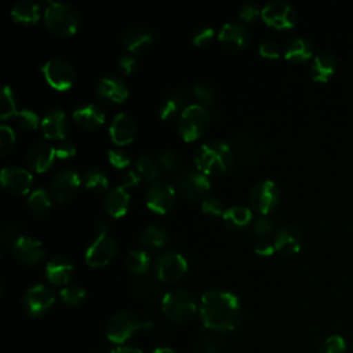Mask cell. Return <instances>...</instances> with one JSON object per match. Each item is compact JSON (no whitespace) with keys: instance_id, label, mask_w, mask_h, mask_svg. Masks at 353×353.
Listing matches in <instances>:
<instances>
[{"instance_id":"cell-1","label":"cell","mask_w":353,"mask_h":353,"mask_svg":"<svg viewBox=\"0 0 353 353\" xmlns=\"http://www.w3.org/2000/svg\"><path fill=\"white\" fill-rule=\"evenodd\" d=\"M241 305L239 298L222 290L205 291L200 302L203 324L215 331H232L241 321Z\"/></svg>"},{"instance_id":"cell-2","label":"cell","mask_w":353,"mask_h":353,"mask_svg":"<svg viewBox=\"0 0 353 353\" xmlns=\"http://www.w3.org/2000/svg\"><path fill=\"white\" fill-rule=\"evenodd\" d=\"M194 163L205 175L225 174L233 164L232 148L223 141H207L197 148Z\"/></svg>"},{"instance_id":"cell-3","label":"cell","mask_w":353,"mask_h":353,"mask_svg":"<svg viewBox=\"0 0 353 353\" xmlns=\"http://www.w3.org/2000/svg\"><path fill=\"white\" fill-rule=\"evenodd\" d=\"M46 26L58 36H70L79 29L80 18L77 11L61 1H48L44 11Z\"/></svg>"},{"instance_id":"cell-4","label":"cell","mask_w":353,"mask_h":353,"mask_svg":"<svg viewBox=\"0 0 353 353\" xmlns=\"http://www.w3.org/2000/svg\"><path fill=\"white\" fill-rule=\"evenodd\" d=\"M154 327L152 320L139 319L128 312H119L113 314L106 323L105 334L108 341L113 343L125 342L137 331H149Z\"/></svg>"},{"instance_id":"cell-5","label":"cell","mask_w":353,"mask_h":353,"mask_svg":"<svg viewBox=\"0 0 353 353\" xmlns=\"http://www.w3.org/2000/svg\"><path fill=\"white\" fill-rule=\"evenodd\" d=\"M196 301L185 290H171L161 299L163 314L174 323H185L196 313Z\"/></svg>"},{"instance_id":"cell-6","label":"cell","mask_w":353,"mask_h":353,"mask_svg":"<svg viewBox=\"0 0 353 353\" xmlns=\"http://www.w3.org/2000/svg\"><path fill=\"white\" fill-rule=\"evenodd\" d=\"M211 120L210 110L200 103L185 106L178 117V132L185 141H193L201 135Z\"/></svg>"},{"instance_id":"cell-7","label":"cell","mask_w":353,"mask_h":353,"mask_svg":"<svg viewBox=\"0 0 353 353\" xmlns=\"http://www.w3.org/2000/svg\"><path fill=\"white\" fill-rule=\"evenodd\" d=\"M117 252V243L114 237L108 232V226L101 222L98 223L97 237L87 247L84 259L90 266L98 268L105 266Z\"/></svg>"},{"instance_id":"cell-8","label":"cell","mask_w":353,"mask_h":353,"mask_svg":"<svg viewBox=\"0 0 353 353\" xmlns=\"http://www.w3.org/2000/svg\"><path fill=\"white\" fill-rule=\"evenodd\" d=\"M280 200V189L277 183L272 179H262L256 182L250 193H248V201L251 208L256 210L262 215H266L270 212Z\"/></svg>"},{"instance_id":"cell-9","label":"cell","mask_w":353,"mask_h":353,"mask_svg":"<svg viewBox=\"0 0 353 353\" xmlns=\"http://www.w3.org/2000/svg\"><path fill=\"white\" fill-rule=\"evenodd\" d=\"M154 270L161 281L175 283L185 276L188 270V261L179 252L167 251L156 258Z\"/></svg>"},{"instance_id":"cell-10","label":"cell","mask_w":353,"mask_h":353,"mask_svg":"<svg viewBox=\"0 0 353 353\" xmlns=\"http://www.w3.org/2000/svg\"><path fill=\"white\" fill-rule=\"evenodd\" d=\"M55 302L54 291L46 284H36L26 290L22 305L29 317H39L44 314Z\"/></svg>"},{"instance_id":"cell-11","label":"cell","mask_w":353,"mask_h":353,"mask_svg":"<svg viewBox=\"0 0 353 353\" xmlns=\"http://www.w3.org/2000/svg\"><path fill=\"white\" fill-rule=\"evenodd\" d=\"M47 83L55 90H68L74 83V70L63 58H50L41 66Z\"/></svg>"},{"instance_id":"cell-12","label":"cell","mask_w":353,"mask_h":353,"mask_svg":"<svg viewBox=\"0 0 353 353\" xmlns=\"http://www.w3.org/2000/svg\"><path fill=\"white\" fill-rule=\"evenodd\" d=\"M262 19L272 28L288 29L295 25L296 12L291 4L283 0H272L261 8Z\"/></svg>"},{"instance_id":"cell-13","label":"cell","mask_w":353,"mask_h":353,"mask_svg":"<svg viewBox=\"0 0 353 353\" xmlns=\"http://www.w3.org/2000/svg\"><path fill=\"white\" fill-rule=\"evenodd\" d=\"M175 203V189L164 179L152 182L146 190V205L157 214L168 212Z\"/></svg>"},{"instance_id":"cell-14","label":"cell","mask_w":353,"mask_h":353,"mask_svg":"<svg viewBox=\"0 0 353 353\" xmlns=\"http://www.w3.org/2000/svg\"><path fill=\"white\" fill-rule=\"evenodd\" d=\"M11 252L17 261L26 265H34L44 258L46 248L43 243L34 237L19 236L14 240Z\"/></svg>"},{"instance_id":"cell-15","label":"cell","mask_w":353,"mask_h":353,"mask_svg":"<svg viewBox=\"0 0 353 353\" xmlns=\"http://www.w3.org/2000/svg\"><path fill=\"white\" fill-rule=\"evenodd\" d=\"M176 186L185 197L190 200H196L203 197L208 192L211 182L204 172L189 170L179 175L176 181Z\"/></svg>"},{"instance_id":"cell-16","label":"cell","mask_w":353,"mask_h":353,"mask_svg":"<svg viewBox=\"0 0 353 353\" xmlns=\"http://www.w3.org/2000/svg\"><path fill=\"white\" fill-rule=\"evenodd\" d=\"M80 183L81 175L73 168H65L51 179V193L58 201H65L76 193Z\"/></svg>"},{"instance_id":"cell-17","label":"cell","mask_w":353,"mask_h":353,"mask_svg":"<svg viewBox=\"0 0 353 353\" xmlns=\"http://www.w3.org/2000/svg\"><path fill=\"white\" fill-rule=\"evenodd\" d=\"M33 182L32 172L18 165H6L1 170L3 186L14 194H25L30 190Z\"/></svg>"},{"instance_id":"cell-18","label":"cell","mask_w":353,"mask_h":353,"mask_svg":"<svg viewBox=\"0 0 353 353\" xmlns=\"http://www.w3.org/2000/svg\"><path fill=\"white\" fill-rule=\"evenodd\" d=\"M218 40L226 50L237 51L248 43L250 30L240 22H226L219 29Z\"/></svg>"},{"instance_id":"cell-19","label":"cell","mask_w":353,"mask_h":353,"mask_svg":"<svg viewBox=\"0 0 353 353\" xmlns=\"http://www.w3.org/2000/svg\"><path fill=\"white\" fill-rule=\"evenodd\" d=\"M135 131H137L135 120L132 119L131 114H128L125 112H119L113 117L110 127H109L110 138L119 146L132 142V139L135 137Z\"/></svg>"},{"instance_id":"cell-20","label":"cell","mask_w":353,"mask_h":353,"mask_svg":"<svg viewBox=\"0 0 353 353\" xmlns=\"http://www.w3.org/2000/svg\"><path fill=\"white\" fill-rule=\"evenodd\" d=\"M274 247L280 254L291 255L302 247V233L295 225H284L274 234Z\"/></svg>"},{"instance_id":"cell-21","label":"cell","mask_w":353,"mask_h":353,"mask_svg":"<svg viewBox=\"0 0 353 353\" xmlns=\"http://www.w3.org/2000/svg\"><path fill=\"white\" fill-rule=\"evenodd\" d=\"M40 127L43 134L50 139H62L68 130V117L62 109L54 108L44 113L41 117Z\"/></svg>"},{"instance_id":"cell-22","label":"cell","mask_w":353,"mask_h":353,"mask_svg":"<svg viewBox=\"0 0 353 353\" xmlns=\"http://www.w3.org/2000/svg\"><path fill=\"white\" fill-rule=\"evenodd\" d=\"M55 146L47 142H36L28 150V164L37 172L47 171L55 160Z\"/></svg>"},{"instance_id":"cell-23","label":"cell","mask_w":353,"mask_h":353,"mask_svg":"<svg viewBox=\"0 0 353 353\" xmlns=\"http://www.w3.org/2000/svg\"><path fill=\"white\" fill-rule=\"evenodd\" d=\"M98 95L112 103H120L128 97L125 81L117 76H105L97 84Z\"/></svg>"},{"instance_id":"cell-24","label":"cell","mask_w":353,"mask_h":353,"mask_svg":"<svg viewBox=\"0 0 353 353\" xmlns=\"http://www.w3.org/2000/svg\"><path fill=\"white\" fill-rule=\"evenodd\" d=\"M73 265L66 255H54L46 263V277L50 283L61 285L66 284L72 276Z\"/></svg>"},{"instance_id":"cell-25","label":"cell","mask_w":353,"mask_h":353,"mask_svg":"<svg viewBox=\"0 0 353 353\" xmlns=\"http://www.w3.org/2000/svg\"><path fill=\"white\" fill-rule=\"evenodd\" d=\"M128 205H130V193L123 185L110 188L103 197V207L106 212L114 218L123 216L127 212Z\"/></svg>"},{"instance_id":"cell-26","label":"cell","mask_w":353,"mask_h":353,"mask_svg":"<svg viewBox=\"0 0 353 353\" xmlns=\"http://www.w3.org/2000/svg\"><path fill=\"white\" fill-rule=\"evenodd\" d=\"M121 41L130 52H139L152 44L153 34L149 29L139 25H134L125 29Z\"/></svg>"},{"instance_id":"cell-27","label":"cell","mask_w":353,"mask_h":353,"mask_svg":"<svg viewBox=\"0 0 353 353\" xmlns=\"http://www.w3.org/2000/svg\"><path fill=\"white\" fill-rule=\"evenodd\" d=\"M74 121L85 130H95L105 121V112L95 103H84L73 110Z\"/></svg>"},{"instance_id":"cell-28","label":"cell","mask_w":353,"mask_h":353,"mask_svg":"<svg viewBox=\"0 0 353 353\" xmlns=\"http://www.w3.org/2000/svg\"><path fill=\"white\" fill-rule=\"evenodd\" d=\"M336 70V59L328 52H320L313 57L309 73L314 81H328Z\"/></svg>"},{"instance_id":"cell-29","label":"cell","mask_w":353,"mask_h":353,"mask_svg":"<svg viewBox=\"0 0 353 353\" xmlns=\"http://www.w3.org/2000/svg\"><path fill=\"white\" fill-rule=\"evenodd\" d=\"M283 54L288 61L303 62L313 55V44L306 37L295 36L285 43Z\"/></svg>"},{"instance_id":"cell-30","label":"cell","mask_w":353,"mask_h":353,"mask_svg":"<svg viewBox=\"0 0 353 353\" xmlns=\"http://www.w3.org/2000/svg\"><path fill=\"white\" fill-rule=\"evenodd\" d=\"M40 6L32 0H19L11 8V17L19 23H34L40 18Z\"/></svg>"},{"instance_id":"cell-31","label":"cell","mask_w":353,"mask_h":353,"mask_svg":"<svg viewBox=\"0 0 353 353\" xmlns=\"http://www.w3.org/2000/svg\"><path fill=\"white\" fill-rule=\"evenodd\" d=\"M223 222L232 229H243L252 221V211L247 205H232L222 214Z\"/></svg>"},{"instance_id":"cell-32","label":"cell","mask_w":353,"mask_h":353,"mask_svg":"<svg viewBox=\"0 0 353 353\" xmlns=\"http://www.w3.org/2000/svg\"><path fill=\"white\" fill-rule=\"evenodd\" d=\"M168 234L160 225H148L139 234L141 244L148 250H159L167 244Z\"/></svg>"},{"instance_id":"cell-33","label":"cell","mask_w":353,"mask_h":353,"mask_svg":"<svg viewBox=\"0 0 353 353\" xmlns=\"http://www.w3.org/2000/svg\"><path fill=\"white\" fill-rule=\"evenodd\" d=\"M185 105V94L181 91H175L170 94L160 105L159 109V116L163 120L174 119L176 114H181Z\"/></svg>"},{"instance_id":"cell-34","label":"cell","mask_w":353,"mask_h":353,"mask_svg":"<svg viewBox=\"0 0 353 353\" xmlns=\"http://www.w3.org/2000/svg\"><path fill=\"white\" fill-rule=\"evenodd\" d=\"M81 182L87 189H90L92 192H101V190L106 189L109 185L106 172L97 167L84 170L81 174Z\"/></svg>"},{"instance_id":"cell-35","label":"cell","mask_w":353,"mask_h":353,"mask_svg":"<svg viewBox=\"0 0 353 353\" xmlns=\"http://www.w3.org/2000/svg\"><path fill=\"white\" fill-rule=\"evenodd\" d=\"M135 170L139 172L141 178L148 182H154L160 176V165L157 160H153L149 154H141L137 159Z\"/></svg>"},{"instance_id":"cell-36","label":"cell","mask_w":353,"mask_h":353,"mask_svg":"<svg viewBox=\"0 0 353 353\" xmlns=\"http://www.w3.org/2000/svg\"><path fill=\"white\" fill-rule=\"evenodd\" d=\"M28 205L36 216H41L51 205V196L44 188L34 189L28 197Z\"/></svg>"},{"instance_id":"cell-37","label":"cell","mask_w":353,"mask_h":353,"mask_svg":"<svg viewBox=\"0 0 353 353\" xmlns=\"http://www.w3.org/2000/svg\"><path fill=\"white\" fill-rule=\"evenodd\" d=\"M128 270L134 274H145L150 268V256L143 250H132L125 258Z\"/></svg>"},{"instance_id":"cell-38","label":"cell","mask_w":353,"mask_h":353,"mask_svg":"<svg viewBox=\"0 0 353 353\" xmlns=\"http://www.w3.org/2000/svg\"><path fill=\"white\" fill-rule=\"evenodd\" d=\"M17 113H18V110H17L15 95H14L11 87L4 85L3 91H1V98H0V117H1V120H6Z\"/></svg>"},{"instance_id":"cell-39","label":"cell","mask_w":353,"mask_h":353,"mask_svg":"<svg viewBox=\"0 0 353 353\" xmlns=\"http://www.w3.org/2000/svg\"><path fill=\"white\" fill-rule=\"evenodd\" d=\"M62 301L69 306H79L85 298V290L80 285H66L59 292Z\"/></svg>"},{"instance_id":"cell-40","label":"cell","mask_w":353,"mask_h":353,"mask_svg":"<svg viewBox=\"0 0 353 353\" xmlns=\"http://www.w3.org/2000/svg\"><path fill=\"white\" fill-rule=\"evenodd\" d=\"M252 233L259 239V240H265L268 239L273 230H274V222L272 218H269L268 215H261L258 218L254 219L252 222Z\"/></svg>"},{"instance_id":"cell-41","label":"cell","mask_w":353,"mask_h":353,"mask_svg":"<svg viewBox=\"0 0 353 353\" xmlns=\"http://www.w3.org/2000/svg\"><path fill=\"white\" fill-rule=\"evenodd\" d=\"M15 117H17L19 127H22L23 130H34L41 123V119L39 117V114L34 110L28 109V108L18 110Z\"/></svg>"},{"instance_id":"cell-42","label":"cell","mask_w":353,"mask_h":353,"mask_svg":"<svg viewBox=\"0 0 353 353\" xmlns=\"http://www.w3.org/2000/svg\"><path fill=\"white\" fill-rule=\"evenodd\" d=\"M347 345L343 336L331 335L325 338L320 345V353H346Z\"/></svg>"},{"instance_id":"cell-43","label":"cell","mask_w":353,"mask_h":353,"mask_svg":"<svg viewBox=\"0 0 353 353\" xmlns=\"http://www.w3.org/2000/svg\"><path fill=\"white\" fill-rule=\"evenodd\" d=\"M194 97L199 99L200 105H211L215 99L214 87L208 83H199L193 88Z\"/></svg>"},{"instance_id":"cell-44","label":"cell","mask_w":353,"mask_h":353,"mask_svg":"<svg viewBox=\"0 0 353 353\" xmlns=\"http://www.w3.org/2000/svg\"><path fill=\"white\" fill-rule=\"evenodd\" d=\"M157 163H159V165L163 167L164 170L174 171V170H176V168L179 167L181 159H179V156H178L176 152L167 149V150H163V152L159 153V156H157Z\"/></svg>"},{"instance_id":"cell-45","label":"cell","mask_w":353,"mask_h":353,"mask_svg":"<svg viewBox=\"0 0 353 353\" xmlns=\"http://www.w3.org/2000/svg\"><path fill=\"white\" fill-rule=\"evenodd\" d=\"M15 145V132L11 125L1 124L0 125V152L1 154H7Z\"/></svg>"},{"instance_id":"cell-46","label":"cell","mask_w":353,"mask_h":353,"mask_svg":"<svg viewBox=\"0 0 353 353\" xmlns=\"http://www.w3.org/2000/svg\"><path fill=\"white\" fill-rule=\"evenodd\" d=\"M108 157H109V161L116 167V168H124L130 164L131 159L128 156V153L121 149V148H112L109 152H108Z\"/></svg>"},{"instance_id":"cell-47","label":"cell","mask_w":353,"mask_h":353,"mask_svg":"<svg viewBox=\"0 0 353 353\" xmlns=\"http://www.w3.org/2000/svg\"><path fill=\"white\" fill-rule=\"evenodd\" d=\"M201 208L205 214L208 215H212V216H216V215H221L223 214V205H222V201L215 197V196H208L203 200L201 203Z\"/></svg>"},{"instance_id":"cell-48","label":"cell","mask_w":353,"mask_h":353,"mask_svg":"<svg viewBox=\"0 0 353 353\" xmlns=\"http://www.w3.org/2000/svg\"><path fill=\"white\" fill-rule=\"evenodd\" d=\"M214 36H215V32L212 28H201L199 29L193 37H192V41L194 46H199V47H204V46H208L212 43L214 40Z\"/></svg>"},{"instance_id":"cell-49","label":"cell","mask_w":353,"mask_h":353,"mask_svg":"<svg viewBox=\"0 0 353 353\" xmlns=\"http://www.w3.org/2000/svg\"><path fill=\"white\" fill-rule=\"evenodd\" d=\"M239 15H240L241 19L250 22V21L256 19L261 15V10H259V7L255 3L248 1V3H244V4L240 6Z\"/></svg>"},{"instance_id":"cell-50","label":"cell","mask_w":353,"mask_h":353,"mask_svg":"<svg viewBox=\"0 0 353 353\" xmlns=\"http://www.w3.org/2000/svg\"><path fill=\"white\" fill-rule=\"evenodd\" d=\"M119 66L120 69L125 73V74H130L132 73L137 66H138V61L137 58L132 55V52H125L123 54L120 58H119Z\"/></svg>"},{"instance_id":"cell-51","label":"cell","mask_w":353,"mask_h":353,"mask_svg":"<svg viewBox=\"0 0 353 353\" xmlns=\"http://www.w3.org/2000/svg\"><path fill=\"white\" fill-rule=\"evenodd\" d=\"M74 153H76V148L72 142L63 141L55 146V154L58 159H62V160L70 159L74 156Z\"/></svg>"},{"instance_id":"cell-52","label":"cell","mask_w":353,"mask_h":353,"mask_svg":"<svg viewBox=\"0 0 353 353\" xmlns=\"http://www.w3.org/2000/svg\"><path fill=\"white\" fill-rule=\"evenodd\" d=\"M258 51L262 57H266V58H277L280 55V48L273 41L261 43L258 47Z\"/></svg>"},{"instance_id":"cell-53","label":"cell","mask_w":353,"mask_h":353,"mask_svg":"<svg viewBox=\"0 0 353 353\" xmlns=\"http://www.w3.org/2000/svg\"><path fill=\"white\" fill-rule=\"evenodd\" d=\"M141 175L139 172L132 168V170H128L124 175H123V186L124 188H132V186H137L139 182H141Z\"/></svg>"},{"instance_id":"cell-54","label":"cell","mask_w":353,"mask_h":353,"mask_svg":"<svg viewBox=\"0 0 353 353\" xmlns=\"http://www.w3.org/2000/svg\"><path fill=\"white\" fill-rule=\"evenodd\" d=\"M199 347L203 353H216L218 352V345L210 336H201L199 339Z\"/></svg>"},{"instance_id":"cell-55","label":"cell","mask_w":353,"mask_h":353,"mask_svg":"<svg viewBox=\"0 0 353 353\" xmlns=\"http://www.w3.org/2000/svg\"><path fill=\"white\" fill-rule=\"evenodd\" d=\"M274 250H276L274 243L269 241V239L259 240V241L256 243V245H255V252L259 254V255H272Z\"/></svg>"},{"instance_id":"cell-56","label":"cell","mask_w":353,"mask_h":353,"mask_svg":"<svg viewBox=\"0 0 353 353\" xmlns=\"http://www.w3.org/2000/svg\"><path fill=\"white\" fill-rule=\"evenodd\" d=\"M110 353H143L138 347H131V346H120L113 349Z\"/></svg>"},{"instance_id":"cell-57","label":"cell","mask_w":353,"mask_h":353,"mask_svg":"<svg viewBox=\"0 0 353 353\" xmlns=\"http://www.w3.org/2000/svg\"><path fill=\"white\" fill-rule=\"evenodd\" d=\"M153 353H176V352L172 350L171 347H157V349H154Z\"/></svg>"}]
</instances>
